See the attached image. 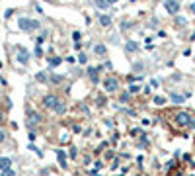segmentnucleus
I'll return each mask as SVG.
<instances>
[{
  "label": "nucleus",
  "mask_w": 195,
  "mask_h": 176,
  "mask_svg": "<svg viewBox=\"0 0 195 176\" xmlns=\"http://www.w3.org/2000/svg\"><path fill=\"white\" fill-rule=\"evenodd\" d=\"M191 114L189 112H185V110H182V112H178L176 115H174V125L178 127V129H182V127H189V123H191Z\"/></svg>",
  "instance_id": "1"
},
{
  "label": "nucleus",
  "mask_w": 195,
  "mask_h": 176,
  "mask_svg": "<svg viewBox=\"0 0 195 176\" xmlns=\"http://www.w3.org/2000/svg\"><path fill=\"white\" fill-rule=\"evenodd\" d=\"M18 27L21 32H35V29H39L41 24L37 20H31V18H20L18 20Z\"/></svg>",
  "instance_id": "2"
},
{
  "label": "nucleus",
  "mask_w": 195,
  "mask_h": 176,
  "mask_svg": "<svg viewBox=\"0 0 195 176\" xmlns=\"http://www.w3.org/2000/svg\"><path fill=\"white\" fill-rule=\"evenodd\" d=\"M61 104V98L57 96V94H47V96H43V106H45L47 110H57V106Z\"/></svg>",
  "instance_id": "3"
},
{
  "label": "nucleus",
  "mask_w": 195,
  "mask_h": 176,
  "mask_svg": "<svg viewBox=\"0 0 195 176\" xmlns=\"http://www.w3.org/2000/svg\"><path fill=\"white\" fill-rule=\"evenodd\" d=\"M164 8L168 14H172V16H178L179 14V8H182V2L179 0H164Z\"/></svg>",
  "instance_id": "4"
},
{
  "label": "nucleus",
  "mask_w": 195,
  "mask_h": 176,
  "mask_svg": "<svg viewBox=\"0 0 195 176\" xmlns=\"http://www.w3.org/2000/svg\"><path fill=\"white\" fill-rule=\"evenodd\" d=\"M16 61L20 65H27L30 63V51H27L24 45H18V53H16Z\"/></svg>",
  "instance_id": "5"
},
{
  "label": "nucleus",
  "mask_w": 195,
  "mask_h": 176,
  "mask_svg": "<svg viewBox=\"0 0 195 176\" xmlns=\"http://www.w3.org/2000/svg\"><path fill=\"white\" fill-rule=\"evenodd\" d=\"M104 86H105V92H117L119 90V80L111 75L104 80Z\"/></svg>",
  "instance_id": "6"
},
{
  "label": "nucleus",
  "mask_w": 195,
  "mask_h": 176,
  "mask_svg": "<svg viewBox=\"0 0 195 176\" xmlns=\"http://www.w3.org/2000/svg\"><path fill=\"white\" fill-rule=\"evenodd\" d=\"M100 71H102V67H88V69H86V75H88V78L92 80L94 84L100 82Z\"/></svg>",
  "instance_id": "7"
},
{
  "label": "nucleus",
  "mask_w": 195,
  "mask_h": 176,
  "mask_svg": "<svg viewBox=\"0 0 195 176\" xmlns=\"http://www.w3.org/2000/svg\"><path fill=\"white\" fill-rule=\"evenodd\" d=\"M41 120H43L41 114L33 112V110H31V112H27V123H30V127H31V125H39Z\"/></svg>",
  "instance_id": "8"
},
{
  "label": "nucleus",
  "mask_w": 195,
  "mask_h": 176,
  "mask_svg": "<svg viewBox=\"0 0 195 176\" xmlns=\"http://www.w3.org/2000/svg\"><path fill=\"white\" fill-rule=\"evenodd\" d=\"M12 168V159L10 157H0V172L10 170Z\"/></svg>",
  "instance_id": "9"
},
{
  "label": "nucleus",
  "mask_w": 195,
  "mask_h": 176,
  "mask_svg": "<svg viewBox=\"0 0 195 176\" xmlns=\"http://www.w3.org/2000/svg\"><path fill=\"white\" fill-rule=\"evenodd\" d=\"M125 51H127V53H137V51H141V45H139V43H137V41H127L125 43Z\"/></svg>",
  "instance_id": "10"
},
{
  "label": "nucleus",
  "mask_w": 195,
  "mask_h": 176,
  "mask_svg": "<svg viewBox=\"0 0 195 176\" xmlns=\"http://www.w3.org/2000/svg\"><path fill=\"white\" fill-rule=\"evenodd\" d=\"M94 53H96L98 57H105V53H107V47L104 45V43H96V45H94Z\"/></svg>",
  "instance_id": "11"
},
{
  "label": "nucleus",
  "mask_w": 195,
  "mask_h": 176,
  "mask_svg": "<svg viewBox=\"0 0 195 176\" xmlns=\"http://www.w3.org/2000/svg\"><path fill=\"white\" fill-rule=\"evenodd\" d=\"M170 100L174 102V104H183V102L187 100L183 94H178V92H170Z\"/></svg>",
  "instance_id": "12"
},
{
  "label": "nucleus",
  "mask_w": 195,
  "mask_h": 176,
  "mask_svg": "<svg viewBox=\"0 0 195 176\" xmlns=\"http://www.w3.org/2000/svg\"><path fill=\"white\" fill-rule=\"evenodd\" d=\"M57 160H59V164H61V168H67V153L64 151H57Z\"/></svg>",
  "instance_id": "13"
},
{
  "label": "nucleus",
  "mask_w": 195,
  "mask_h": 176,
  "mask_svg": "<svg viewBox=\"0 0 195 176\" xmlns=\"http://www.w3.org/2000/svg\"><path fill=\"white\" fill-rule=\"evenodd\" d=\"M98 22H100V24H102L104 27H107V26H111V16H107V14H100V16H98Z\"/></svg>",
  "instance_id": "14"
},
{
  "label": "nucleus",
  "mask_w": 195,
  "mask_h": 176,
  "mask_svg": "<svg viewBox=\"0 0 195 176\" xmlns=\"http://www.w3.org/2000/svg\"><path fill=\"white\" fill-rule=\"evenodd\" d=\"M61 63H63V59H61V57H49V67H51V69L59 67Z\"/></svg>",
  "instance_id": "15"
},
{
  "label": "nucleus",
  "mask_w": 195,
  "mask_h": 176,
  "mask_svg": "<svg viewBox=\"0 0 195 176\" xmlns=\"http://www.w3.org/2000/svg\"><path fill=\"white\" fill-rule=\"evenodd\" d=\"M131 96H133V94L129 92V90H127V92H121V94H119V102H121V104H127V102L131 100Z\"/></svg>",
  "instance_id": "16"
},
{
  "label": "nucleus",
  "mask_w": 195,
  "mask_h": 176,
  "mask_svg": "<svg viewBox=\"0 0 195 176\" xmlns=\"http://www.w3.org/2000/svg\"><path fill=\"white\" fill-rule=\"evenodd\" d=\"M94 4H96V8H102V10H105V8H109V2L107 0H94Z\"/></svg>",
  "instance_id": "17"
},
{
  "label": "nucleus",
  "mask_w": 195,
  "mask_h": 176,
  "mask_svg": "<svg viewBox=\"0 0 195 176\" xmlns=\"http://www.w3.org/2000/svg\"><path fill=\"white\" fill-rule=\"evenodd\" d=\"M63 80H64L63 75H51V76H49V82H53V84H61Z\"/></svg>",
  "instance_id": "18"
},
{
  "label": "nucleus",
  "mask_w": 195,
  "mask_h": 176,
  "mask_svg": "<svg viewBox=\"0 0 195 176\" xmlns=\"http://www.w3.org/2000/svg\"><path fill=\"white\" fill-rule=\"evenodd\" d=\"M139 147H141V149H148V147H150V141H148V137H146V135H141Z\"/></svg>",
  "instance_id": "19"
},
{
  "label": "nucleus",
  "mask_w": 195,
  "mask_h": 176,
  "mask_svg": "<svg viewBox=\"0 0 195 176\" xmlns=\"http://www.w3.org/2000/svg\"><path fill=\"white\" fill-rule=\"evenodd\" d=\"M35 80H37V82H47L49 80V76H47V72H37V75H35Z\"/></svg>",
  "instance_id": "20"
},
{
  "label": "nucleus",
  "mask_w": 195,
  "mask_h": 176,
  "mask_svg": "<svg viewBox=\"0 0 195 176\" xmlns=\"http://www.w3.org/2000/svg\"><path fill=\"white\" fill-rule=\"evenodd\" d=\"M64 112H67V104H64V102H61L59 106H57V110H55V114H59V115H63Z\"/></svg>",
  "instance_id": "21"
},
{
  "label": "nucleus",
  "mask_w": 195,
  "mask_h": 176,
  "mask_svg": "<svg viewBox=\"0 0 195 176\" xmlns=\"http://www.w3.org/2000/svg\"><path fill=\"white\" fill-rule=\"evenodd\" d=\"M105 102H107L105 96H96V106H98V108H104V106H105Z\"/></svg>",
  "instance_id": "22"
},
{
  "label": "nucleus",
  "mask_w": 195,
  "mask_h": 176,
  "mask_svg": "<svg viewBox=\"0 0 195 176\" xmlns=\"http://www.w3.org/2000/svg\"><path fill=\"white\" fill-rule=\"evenodd\" d=\"M176 24L183 27V26H187V20H185L183 16H179V14H178V16H176Z\"/></svg>",
  "instance_id": "23"
},
{
  "label": "nucleus",
  "mask_w": 195,
  "mask_h": 176,
  "mask_svg": "<svg viewBox=\"0 0 195 176\" xmlns=\"http://www.w3.org/2000/svg\"><path fill=\"white\" fill-rule=\"evenodd\" d=\"M142 94H144V96H150V94H152V86H150V84H144Z\"/></svg>",
  "instance_id": "24"
},
{
  "label": "nucleus",
  "mask_w": 195,
  "mask_h": 176,
  "mask_svg": "<svg viewBox=\"0 0 195 176\" xmlns=\"http://www.w3.org/2000/svg\"><path fill=\"white\" fill-rule=\"evenodd\" d=\"M78 63H80V65H86V63H88V57H86V53H80V55H78Z\"/></svg>",
  "instance_id": "25"
},
{
  "label": "nucleus",
  "mask_w": 195,
  "mask_h": 176,
  "mask_svg": "<svg viewBox=\"0 0 195 176\" xmlns=\"http://www.w3.org/2000/svg\"><path fill=\"white\" fill-rule=\"evenodd\" d=\"M137 80H142V76H137V75H129L127 76V82H137Z\"/></svg>",
  "instance_id": "26"
},
{
  "label": "nucleus",
  "mask_w": 195,
  "mask_h": 176,
  "mask_svg": "<svg viewBox=\"0 0 195 176\" xmlns=\"http://www.w3.org/2000/svg\"><path fill=\"white\" fill-rule=\"evenodd\" d=\"M154 104H156V106L166 104V98H162V96H154Z\"/></svg>",
  "instance_id": "27"
},
{
  "label": "nucleus",
  "mask_w": 195,
  "mask_h": 176,
  "mask_svg": "<svg viewBox=\"0 0 195 176\" xmlns=\"http://www.w3.org/2000/svg\"><path fill=\"white\" fill-rule=\"evenodd\" d=\"M129 92H131V94H137V92H141V86H137V84H131V86H129Z\"/></svg>",
  "instance_id": "28"
},
{
  "label": "nucleus",
  "mask_w": 195,
  "mask_h": 176,
  "mask_svg": "<svg viewBox=\"0 0 195 176\" xmlns=\"http://www.w3.org/2000/svg\"><path fill=\"white\" fill-rule=\"evenodd\" d=\"M27 147H30V151H35V155H37V157H43V155H41V151H39V149H37V147H35L33 143H30Z\"/></svg>",
  "instance_id": "29"
},
{
  "label": "nucleus",
  "mask_w": 195,
  "mask_h": 176,
  "mask_svg": "<svg viewBox=\"0 0 195 176\" xmlns=\"http://www.w3.org/2000/svg\"><path fill=\"white\" fill-rule=\"evenodd\" d=\"M80 37H82V33H80V32H72V39H74L76 43H80Z\"/></svg>",
  "instance_id": "30"
},
{
  "label": "nucleus",
  "mask_w": 195,
  "mask_h": 176,
  "mask_svg": "<svg viewBox=\"0 0 195 176\" xmlns=\"http://www.w3.org/2000/svg\"><path fill=\"white\" fill-rule=\"evenodd\" d=\"M0 176H16V170H4V172H0Z\"/></svg>",
  "instance_id": "31"
},
{
  "label": "nucleus",
  "mask_w": 195,
  "mask_h": 176,
  "mask_svg": "<svg viewBox=\"0 0 195 176\" xmlns=\"http://www.w3.org/2000/svg\"><path fill=\"white\" fill-rule=\"evenodd\" d=\"M70 129L74 131V133H80V131H82V127L78 125V123H72V125H70Z\"/></svg>",
  "instance_id": "32"
},
{
  "label": "nucleus",
  "mask_w": 195,
  "mask_h": 176,
  "mask_svg": "<svg viewBox=\"0 0 195 176\" xmlns=\"http://www.w3.org/2000/svg\"><path fill=\"white\" fill-rule=\"evenodd\" d=\"M78 157V149L76 147H70V159H76Z\"/></svg>",
  "instance_id": "33"
},
{
  "label": "nucleus",
  "mask_w": 195,
  "mask_h": 176,
  "mask_svg": "<svg viewBox=\"0 0 195 176\" xmlns=\"http://www.w3.org/2000/svg\"><path fill=\"white\" fill-rule=\"evenodd\" d=\"M133 24H131V22H129V20H123V22H121V29H127V27H131Z\"/></svg>",
  "instance_id": "34"
},
{
  "label": "nucleus",
  "mask_w": 195,
  "mask_h": 176,
  "mask_svg": "<svg viewBox=\"0 0 195 176\" xmlns=\"http://www.w3.org/2000/svg\"><path fill=\"white\" fill-rule=\"evenodd\" d=\"M117 141H119V133H117V131H113V135H111V143L115 145Z\"/></svg>",
  "instance_id": "35"
},
{
  "label": "nucleus",
  "mask_w": 195,
  "mask_h": 176,
  "mask_svg": "<svg viewBox=\"0 0 195 176\" xmlns=\"http://www.w3.org/2000/svg\"><path fill=\"white\" fill-rule=\"evenodd\" d=\"M176 164H178V160H176V159H172V160H170V163H168V164H166V168H168V170H170V168H174Z\"/></svg>",
  "instance_id": "36"
},
{
  "label": "nucleus",
  "mask_w": 195,
  "mask_h": 176,
  "mask_svg": "<svg viewBox=\"0 0 195 176\" xmlns=\"http://www.w3.org/2000/svg\"><path fill=\"white\" fill-rule=\"evenodd\" d=\"M33 53H35V57H41V55H43V49H41L39 45H35V51H33Z\"/></svg>",
  "instance_id": "37"
},
{
  "label": "nucleus",
  "mask_w": 195,
  "mask_h": 176,
  "mask_svg": "<svg viewBox=\"0 0 195 176\" xmlns=\"http://www.w3.org/2000/svg\"><path fill=\"white\" fill-rule=\"evenodd\" d=\"M102 166H104V163H102V160H96V163H94V170H100Z\"/></svg>",
  "instance_id": "38"
},
{
  "label": "nucleus",
  "mask_w": 195,
  "mask_h": 176,
  "mask_svg": "<svg viewBox=\"0 0 195 176\" xmlns=\"http://www.w3.org/2000/svg\"><path fill=\"white\" fill-rule=\"evenodd\" d=\"M117 166H119V159H115L113 163H111V170H115V168H117Z\"/></svg>",
  "instance_id": "39"
},
{
  "label": "nucleus",
  "mask_w": 195,
  "mask_h": 176,
  "mask_svg": "<svg viewBox=\"0 0 195 176\" xmlns=\"http://www.w3.org/2000/svg\"><path fill=\"white\" fill-rule=\"evenodd\" d=\"M12 14H14V10H12V8H8V10H6V12H4V18H10V16H12Z\"/></svg>",
  "instance_id": "40"
},
{
  "label": "nucleus",
  "mask_w": 195,
  "mask_h": 176,
  "mask_svg": "<svg viewBox=\"0 0 195 176\" xmlns=\"http://www.w3.org/2000/svg\"><path fill=\"white\" fill-rule=\"evenodd\" d=\"M105 147H107V141H104L102 145H100V147H98V149H96V153H98V151H104V149H105Z\"/></svg>",
  "instance_id": "41"
},
{
  "label": "nucleus",
  "mask_w": 195,
  "mask_h": 176,
  "mask_svg": "<svg viewBox=\"0 0 195 176\" xmlns=\"http://www.w3.org/2000/svg\"><path fill=\"white\" fill-rule=\"evenodd\" d=\"M131 135L137 137V135H141V129H131Z\"/></svg>",
  "instance_id": "42"
},
{
  "label": "nucleus",
  "mask_w": 195,
  "mask_h": 176,
  "mask_svg": "<svg viewBox=\"0 0 195 176\" xmlns=\"http://www.w3.org/2000/svg\"><path fill=\"white\" fill-rule=\"evenodd\" d=\"M4 139H6V133H4L2 129H0V143H4Z\"/></svg>",
  "instance_id": "43"
},
{
  "label": "nucleus",
  "mask_w": 195,
  "mask_h": 176,
  "mask_svg": "<svg viewBox=\"0 0 195 176\" xmlns=\"http://www.w3.org/2000/svg\"><path fill=\"white\" fill-rule=\"evenodd\" d=\"M189 12H191L193 16H195V2H191V4H189Z\"/></svg>",
  "instance_id": "44"
},
{
  "label": "nucleus",
  "mask_w": 195,
  "mask_h": 176,
  "mask_svg": "<svg viewBox=\"0 0 195 176\" xmlns=\"http://www.w3.org/2000/svg\"><path fill=\"white\" fill-rule=\"evenodd\" d=\"M113 155H115V153H113V151H107V153H105V159H111Z\"/></svg>",
  "instance_id": "45"
},
{
  "label": "nucleus",
  "mask_w": 195,
  "mask_h": 176,
  "mask_svg": "<svg viewBox=\"0 0 195 176\" xmlns=\"http://www.w3.org/2000/svg\"><path fill=\"white\" fill-rule=\"evenodd\" d=\"M67 63H70V65H72V63H76V59H74V57H67Z\"/></svg>",
  "instance_id": "46"
},
{
  "label": "nucleus",
  "mask_w": 195,
  "mask_h": 176,
  "mask_svg": "<svg viewBox=\"0 0 195 176\" xmlns=\"http://www.w3.org/2000/svg\"><path fill=\"white\" fill-rule=\"evenodd\" d=\"M127 115H131V117H133V115H137V112H135V110H127Z\"/></svg>",
  "instance_id": "47"
},
{
  "label": "nucleus",
  "mask_w": 195,
  "mask_h": 176,
  "mask_svg": "<svg viewBox=\"0 0 195 176\" xmlns=\"http://www.w3.org/2000/svg\"><path fill=\"white\" fill-rule=\"evenodd\" d=\"M183 160H185V163H187V160H191V155H189V153H185V155H183Z\"/></svg>",
  "instance_id": "48"
},
{
  "label": "nucleus",
  "mask_w": 195,
  "mask_h": 176,
  "mask_svg": "<svg viewBox=\"0 0 195 176\" xmlns=\"http://www.w3.org/2000/svg\"><path fill=\"white\" fill-rule=\"evenodd\" d=\"M30 141H31V143L35 141V133H33V131H30Z\"/></svg>",
  "instance_id": "49"
},
{
  "label": "nucleus",
  "mask_w": 195,
  "mask_h": 176,
  "mask_svg": "<svg viewBox=\"0 0 195 176\" xmlns=\"http://www.w3.org/2000/svg\"><path fill=\"white\" fill-rule=\"evenodd\" d=\"M189 129H195V117H191V123H189Z\"/></svg>",
  "instance_id": "50"
},
{
  "label": "nucleus",
  "mask_w": 195,
  "mask_h": 176,
  "mask_svg": "<svg viewBox=\"0 0 195 176\" xmlns=\"http://www.w3.org/2000/svg\"><path fill=\"white\" fill-rule=\"evenodd\" d=\"M170 176H182V170H179V172H176V174H174V172H172Z\"/></svg>",
  "instance_id": "51"
},
{
  "label": "nucleus",
  "mask_w": 195,
  "mask_h": 176,
  "mask_svg": "<svg viewBox=\"0 0 195 176\" xmlns=\"http://www.w3.org/2000/svg\"><path fill=\"white\" fill-rule=\"evenodd\" d=\"M107 2H109V4H115V2H119V0H107Z\"/></svg>",
  "instance_id": "52"
},
{
  "label": "nucleus",
  "mask_w": 195,
  "mask_h": 176,
  "mask_svg": "<svg viewBox=\"0 0 195 176\" xmlns=\"http://www.w3.org/2000/svg\"><path fill=\"white\" fill-rule=\"evenodd\" d=\"M191 39H195V32H193V33H191Z\"/></svg>",
  "instance_id": "53"
},
{
  "label": "nucleus",
  "mask_w": 195,
  "mask_h": 176,
  "mask_svg": "<svg viewBox=\"0 0 195 176\" xmlns=\"http://www.w3.org/2000/svg\"><path fill=\"white\" fill-rule=\"evenodd\" d=\"M129 2H137V0H129Z\"/></svg>",
  "instance_id": "54"
},
{
  "label": "nucleus",
  "mask_w": 195,
  "mask_h": 176,
  "mask_svg": "<svg viewBox=\"0 0 195 176\" xmlns=\"http://www.w3.org/2000/svg\"><path fill=\"white\" fill-rule=\"evenodd\" d=\"M47 2H49V0H47Z\"/></svg>",
  "instance_id": "55"
}]
</instances>
